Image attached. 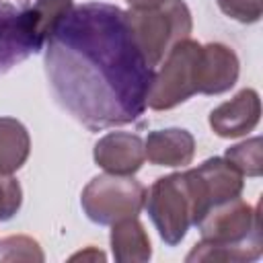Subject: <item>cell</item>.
Segmentation results:
<instances>
[{
  "label": "cell",
  "mask_w": 263,
  "mask_h": 263,
  "mask_svg": "<svg viewBox=\"0 0 263 263\" xmlns=\"http://www.w3.org/2000/svg\"><path fill=\"white\" fill-rule=\"evenodd\" d=\"M41 45L35 39L27 10L0 0V74L25 62Z\"/></svg>",
  "instance_id": "52a82bcc"
},
{
  "label": "cell",
  "mask_w": 263,
  "mask_h": 263,
  "mask_svg": "<svg viewBox=\"0 0 263 263\" xmlns=\"http://www.w3.org/2000/svg\"><path fill=\"white\" fill-rule=\"evenodd\" d=\"M76 259H105V253H101V251H97V249H92V247H88V251H84V253H78V255H72V261H76Z\"/></svg>",
  "instance_id": "44dd1931"
},
{
  "label": "cell",
  "mask_w": 263,
  "mask_h": 263,
  "mask_svg": "<svg viewBox=\"0 0 263 263\" xmlns=\"http://www.w3.org/2000/svg\"><path fill=\"white\" fill-rule=\"evenodd\" d=\"M74 8V0H37L31 8H27L33 33L41 49L45 47L47 39L60 27V23L70 14Z\"/></svg>",
  "instance_id": "9a60e30c"
},
{
  "label": "cell",
  "mask_w": 263,
  "mask_h": 263,
  "mask_svg": "<svg viewBox=\"0 0 263 263\" xmlns=\"http://www.w3.org/2000/svg\"><path fill=\"white\" fill-rule=\"evenodd\" d=\"M125 21L134 43L152 70L173 45L187 39L193 31L191 10L183 0H164L148 10H125Z\"/></svg>",
  "instance_id": "277c9868"
},
{
  "label": "cell",
  "mask_w": 263,
  "mask_h": 263,
  "mask_svg": "<svg viewBox=\"0 0 263 263\" xmlns=\"http://www.w3.org/2000/svg\"><path fill=\"white\" fill-rule=\"evenodd\" d=\"M23 205L21 183L12 175H0V222H8Z\"/></svg>",
  "instance_id": "ac0fdd59"
},
{
  "label": "cell",
  "mask_w": 263,
  "mask_h": 263,
  "mask_svg": "<svg viewBox=\"0 0 263 263\" xmlns=\"http://www.w3.org/2000/svg\"><path fill=\"white\" fill-rule=\"evenodd\" d=\"M129 4V10H148L160 6L164 0H125Z\"/></svg>",
  "instance_id": "ffe728a7"
},
{
  "label": "cell",
  "mask_w": 263,
  "mask_h": 263,
  "mask_svg": "<svg viewBox=\"0 0 263 263\" xmlns=\"http://www.w3.org/2000/svg\"><path fill=\"white\" fill-rule=\"evenodd\" d=\"M144 154L156 166H187L195 154V140L183 127L156 129L144 140Z\"/></svg>",
  "instance_id": "8fae6325"
},
{
  "label": "cell",
  "mask_w": 263,
  "mask_h": 263,
  "mask_svg": "<svg viewBox=\"0 0 263 263\" xmlns=\"http://www.w3.org/2000/svg\"><path fill=\"white\" fill-rule=\"evenodd\" d=\"M201 43L183 39L171 47L154 72L146 105L154 111H168L199 92Z\"/></svg>",
  "instance_id": "5b68a950"
},
{
  "label": "cell",
  "mask_w": 263,
  "mask_h": 263,
  "mask_svg": "<svg viewBox=\"0 0 263 263\" xmlns=\"http://www.w3.org/2000/svg\"><path fill=\"white\" fill-rule=\"evenodd\" d=\"M31 152L27 127L14 117H0V175L18 171Z\"/></svg>",
  "instance_id": "5bb4252c"
},
{
  "label": "cell",
  "mask_w": 263,
  "mask_h": 263,
  "mask_svg": "<svg viewBox=\"0 0 263 263\" xmlns=\"http://www.w3.org/2000/svg\"><path fill=\"white\" fill-rule=\"evenodd\" d=\"M224 158L242 177H261V138L255 136L251 140L226 148Z\"/></svg>",
  "instance_id": "2e32d148"
},
{
  "label": "cell",
  "mask_w": 263,
  "mask_h": 263,
  "mask_svg": "<svg viewBox=\"0 0 263 263\" xmlns=\"http://www.w3.org/2000/svg\"><path fill=\"white\" fill-rule=\"evenodd\" d=\"M95 162L111 175H136L144 160V140L129 132H111L103 136L92 150Z\"/></svg>",
  "instance_id": "9c48e42d"
},
{
  "label": "cell",
  "mask_w": 263,
  "mask_h": 263,
  "mask_svg": "<svg viewBox=\"0 0 263 263\" xmlns=\"http://www.w3.org/2000/svg\"><path fill=\"white\" fill-rule=\"evenodd\" d=\"M146 187L134 175H97L82 189L80 205L86 218L111 226L123 218H138L144 208Z\"/></svg>",
  "instance_id": "8992f818"
},
{
  "label": "cell",
  "mask_w": 263,
  "mask_h": 263,
  "mask_svg": "<svg viewBox=\"0 0 263 263\" xmlns=\"http://www.w3.org/2000/svg\"><path fill=\"white\" fill-rule=\"evenodd\" d=\"M45 255L39 242L25 234L6 236L0 240V261H43Z\"/></svg>",
  "instance_id": "e0dca14e"
},
{
  "label": "cell",
  "mask_w": 263,
  "mask_h": 263,
  "mask_svg": "<svg viewBox=\"0 0 263 263\" xmlns=\"http://www.w3.org/2000/svg\"><path fill=\"white\" fill-rule=\"evenodd\" d=\"M240 64L232 47L224 43L201 45L199 62V92L201 95H222L230 90L238 80Z\"/></svg>",
  "instance_id": "30bf717a"
},
{
  "label": "cell",
  "mask_w": 263,
  "mask_h": 263,
  "mask_svg": "<svg viewBox=\"0 0 263 263\" xmlns=\"http://www.w3.org/2000/svg\"><path fill=\"white\" fill-rule=\"evenodd\" d=\"M261 117V99L255 88L238 90L210 113V127L220 138H240L253 132Z\"/></svg>",
  "instance_id": "ba28073f"
},
{
  "label": "cell",
  "mask_w": 263,
  "mask_h": 263,
  "mask_svg": "<svg viewBox=\"0 0 263 263\" xmlns=\"http://www.w3.org/2000/svg\"><path fill=\"white\" fill-rule=\"evenodd\" d=\"M111 253L119 263H146L152 257L150 236L138 218L111 224Z\"/></svg>",
  "instance_id": "7c38bea8"
},
{
  "label": "cell",
  "mask_w": 263,
  "mask_h": 263,
  "mask_svg": "<svg viewBox=\"0 0 263 263\" xmlns=\"http://www.w3.org/2000/svg\"><path fill=\"white\" fill-rule=\"evenodd\" d=\"M144 208L158 230V236L168 245H179L191 226H197L205 216L195 177L189 171L158 177L146 191Z\"/></svg>",
  "instance_id": "3957f363"
},
{
  "label": "cell",
  "mask_w": 263,
  "mask_h": 263,
  "mask_svg": "<svg viewBox=\"0 0 263 263\" xmlns=\"http://www.w3.org/2000/svg\"><path fill=\"white\" fill-rule=\"evenodd\" d=\"M201 240L185 257L191 261H255L263 253L259 205L253 208L240 197L214 205L197 224Z\"/></svg>",
  "instance_id": "7a4b0ae2"
},
{
  "label": "cell",
  "mask_w": 263,
  "mask_h": 263,
  "mask_svg": "<svg viewBox=\"0 0 263 263\" xmlns=\"http://www.w3.org/2000/svg\"><path fill=\"white\" fill-rule=\"evenodd\" d=\"M45 76L58 105L99 132L140 119L154 70L132 39L125 10L86 2L47 39Z\"/></svg>",
  "instance_id": "6da1fadb"
},
{
  "label": "cell",
  "mask_w": 263,
  "mask_h": 263,
  "mask_svg": "<svg viewBox=\"0 0 263 263\" xmlns=\"http://www.w3.org/2000/svg\"><path fill=\"white\" fill-rule=\"evenodd\" d=\"M195 171L205 185L212 208L218 203H224L228 199L240 197L242 187H245L242 175L226 158H220V156L208 158L199 166H195Z\"/></svg>",
  "instance_id": "4fadbf2b"
},
{
  "label": "cell",
  "mask_w": 263,
  "mask_h": 263,
  "mask_svg": "<svg viewBox=\"0 0 263 263\" xmlns=\"http://www.w3.org/2000/svg\"><path fill=\"white\" fill-rule=\"evenodd\" d=\"M216 2L226 16L242 25L257 23L263 14V0H216Z\"/></svg>",
  "instance_id": "d6986e66"
}]
</instances>
